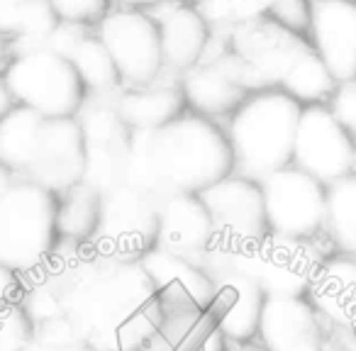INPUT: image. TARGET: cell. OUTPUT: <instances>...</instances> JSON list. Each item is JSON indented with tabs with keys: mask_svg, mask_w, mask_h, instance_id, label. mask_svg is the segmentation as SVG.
Masks as SVG:
<instances>
[{
	"mask_svg": "<svg viewBox=\"0 0 356 351\" xmlns=\"http://www.w3.org/2000/svg\"><path fill=\"white\" fill-rule=\"evenodd\" d=\"M325 234L337 256L356 259V173L327 186Z\"/></svg>",
	"mask_w": 356,
	"mask_h": 351,
	"instance_id": "cell-24",
	"label": "cell"
},
{
	"mask_svg": "<svg viewBox=\"0 0 356 351\" xmlns=\"http://www.w3.org/2000/svg\"><path fill=\"white\" fill-rule=\"evenodd\" d=\"M139 266L147 273L159 305H195L200 310H210L215 283L200 263L152 249L139 259Z\"/></svg>",
	"mask_w": 356,
	"mask_h": 351,
	"instance_id": "cell-17",
	"label": "cell"
},
{
	"mask_svg": "<svg viewBox=\"0 0 356 351\" xmlns=\"http://www.w3.org/2000/svg\"><path fill=\"white\" fill-rule=\"evenodd\" d=\"M268 234L291 244H307L325 229L327 188L291 166L261 181Z\"/></svg>",
	"mask_w": 356,
	"mask_h": 351,
	"instance_id": "cell-7",
	"label": "cell"
},
{
	"mask_svg": "<svg viewBox=\"0 0 356 351\" xmlns=\"http://www.w3.org/2000/svg\"><path fill=\"white\" fill-rule=\"evenodd\" d=\"M49 3L59 22H69V25L95 22L108 8V0H49Z\"/></svg>",
	"mask_w": 356,
	"mask_h": 351,
	"instance_id": "cell-28",
	"label": "cell"
},
{
	"mask_svg": "<svg viewBox=\"0 0 356 351\" xmlns=\"http://www.w3.org/2000/svg\"><path fill=\"white\" fill-rule=\"evenodd\" d=\"M198 3H203V0H198Z\"/></svg>",
	"mask_w": 356,
	"mask_h": 351,
	"instance_id": "cell-40",
	"label": "cell"
},
{
	"mask_svg": "<svg viewBox=\"0 0 356 351\" xmlns=\"http://www.w3.org/2000/svg\"><path fill=\"white\" fill-rule=\"evenodd\" d=\"M300 103L283 90H257L229 120L227 142L234 173L261 183L271 173L291 166Z\"/></svg>",
	"mask_w": 356,
	"mask_h": 351,
	"instance_id": "cell-3",
	"label": "cell"
},
{
	"mask_svg": "<svg viewBox=\"0 0 356 351\" xmlns=\"http://www.w3.org/2000/svg\"><path fill=\"white\" fill-rule=\"evenodd\" d=\"M35 336V322L20 300L0 307V351H25Z\"/></svg>",
	"mask_w": 356,
	"mask_h": 351,
	"instance_id": "cell-27",
	"label": "cell"
},
{
	"mask_svg": "<svg viewBox=\"0 0 356 351\" xmlns=\"http://www.w3.org/2000/svg\"><path fill=\"white\" fill-rule=\"evenodd\" d=\"M229 346H232V344H229V341L220 334L218 327H213V329H210L208 334H205L203 339L195 344L193 351H229Z\"/></svg>",
	"mask_w": 356,
	"mask_h": 351,
	"instance_id": "cell-33",
	"label": "cell"
},
{
	"mask_svg": "<svg viewBox=\"0 0 356 351\" xmlns=\"http://www.w3.org/2000/svg\"><path fill=\"white\" fill-rule=\"evenodd\" d=\"M257 341L266 351H327L330 325L305 295H266Z\"/></svg>",
	"mask_w": 356,
	"mask_h": 351,
	"instance_id": "cell-14",
	"label": "cell"
},
{
	"mask_svg": "<svg viewBox=\"0 0 356 351\" xmlns=\"http://www.w3.org/2000/svg\"><path fill=\"white\" fill-rule=\"evenodd\" d=\"M59 25L49 0H0V32L17 35V56L44 49V42Z\"/></svg>",
	"mask_w": 356,
	"mask_h": 351,
	"instance_id": "cell-23",
	"label": "cell"
},
{
	"mask_svg": "<svg viewBox=\"0 0 356 351\" xmlns=\"http://www.w3.org/2000/svg\"><path fill=\"white\" fill-rule=\"evenodd\" d=\"M291 163L327 188L356 173V142L330 108L307 105L298 120Z\"/></svg>",
	"mask_w": 356,
	"mask_h": 351,
	"instance_id": "cell-9",
	"label": "cell"
},
{
	"mask_svg": "<svg viewBox=\"0 0 356 351\" xmlns=\"http://www.w3.org/2000/svg\"><path fill=\"white\" fill-rule=\"evenodd\" d=\"M200 266L210 273L215 283V297L208 312L218 332L229 344L254 341L259 332L264 300H266L264 288L229 263H225L222 259H218L213 252L203 259Z\"/></svg>",
	"mask_w": 356,
	"mask_h": 351,
	"instance_id": "cell-13",
	"label": "cell"
},
{
	"mask_svg": "<svg viewBox=\"0 0 356 351\" xmlns=\"http://www.w3.org/2000/svg\"><path fill=\"white\" fill-rule=\"evenodd\" d=\"M213 220L218 244L222 247H252L268 239L266 208H264L261 183L237 173L218 181L198 193Z\"/></svg>",
	"mask_w": 356,
	"mask_h": 351,
	"instance_id": "cell-11",
	"label": "cell"
},
{
	"mask_svg": "<svg viewBox=\"0 0 356 351\" xmlns=\"http://www.w3.org/2000/svg\"><path fill=\"white\" fill-rule=\"evenodd\" d=\"M229 351H266V349L254 339V341H247V344H232L229 346Z\"/></svg>",
	"mask_w": 356,
	"mask_h": 351,
	"instance_id": "cell-37",
	"label": "cell"
},
{
	"mask_svg": "<svg viewBox=\"0 0 356 351\" xmlns=\"http://www.w3.org/2000/svg\"><path fill=\"white\" fill-rule=\"evenodd\" d=\"M69 61L76 69V74H79L81 83L93 90V93L103 95L118 88L120 74L115 69L113 56L108 54V49H105L98 37H83L74 49V54L69 56Z\"/></svg>",
	"mask_w": 356,
	"mask_h": 351,
	"instance_id": "cell-26",
	"label": "cell"
},
{
	"mask_svg": "<svg viewBox=\"0 0 356 351\" xmlns=\"http://www.w3.org/2000/svg\"><path fill=\"white\" fill-rule=\"evenodd\" d=\"M103 193L86 183L56 195V237L69 247H90L98 232Z\"/></svg>",
	"mask_w": 356,
	"mask_h": 351,
	"instance_id": "cell-22",
	"label": "cell"
},
{
	"mask_svg": "<svg viewBox=\"0 0 356 351\" xmlns=\"http://www.w3.org/2000/svg\"><path fill=\"white\" fill-rule=\"evenodd\" d=\"M0 161L20 183L61 195L83 181V129L76 117L15 105L0 120Z\"/></svg>",
	"mask_w": 356,
	"mask_h": 351,
	"instance_id": "cell-2",
	"label": "cell"
},
{
	"mask_svg": "<svg viewBox=\"0 0 356 351\" xmlns=\"http://www.w3.org/2000/svg\"><path fill=\"white\" fill-rule=\"evenodd\" d=\"M305 297L330 327L356 332V259L330 254L310 278Z\"/></svg>",
	"mask_w": 356,
	"mask_h": 351,
	"instance_id": "cell-18",
	"label": "cell"
},
{
	"mask_svg": "<svg viewBox=\"0 0 356 351\" xmlns=\"http://www.w3.org/2000/svg\"><path fill=\"white\" fill-rule=\"evenodd\" d=\"M15 108V100H13V95H10V90H8V85H6V81H0V120L6 117L10 110Z\"/></svg>",
	"mask_w": 356,
	"mask_h": 351,
	"instance_id": "cell-34",
	"label": "cell"
},
{
	"mask_svg": "<svg viewBox=\"0 0 356 351\" xmlns=\"http://www.w3.org/2000/svg\"><path fill=\"white\" fill-rule=\"evenodd\" d=\"M6 54H8V47H6V42L0 40V69H3V61H6Z\"/></svg>",
	"mask_w": 356,
	"mask_h": 351,
	"instance_id": "cell-38",
	"label": "cell"
},
{
	"mask_svg": "<svg viewBox=\"0 0 356 351\" xmlns=\"http://www.w3.org/2000/svg\"><path fill=\"white\" fill-rule=\"evenodd\" d=\"M213 254L249 276L266 295H305L310 278L327 256H317L307 244H291L281 239H264L252 247H222L215 244Z\"/></svg>",
	"mask_w": 356,
	"mask_h": 351,
	"instance_id": "cell-8",
	"label": "cell"
},
{
	"mask_svg": "<svg viewBox=\"0 0 356 351\" xmlns=\"http://www.w3.org/2000/svg\"><path fill=\"white\" fill-rule=\"evenodd\" d=\"M13 183H15V179H13V173L8 171L6 166H3V161H0V195L6 193V190L10 188Z\"/></svg>",
	"mask_w": 356,
	"mask_h": 351,
	"instance_id": "cell-35",
	"label": "cell"
},
{
	"mask_svg": "<svg viewBox=\"0 0 356 351\" xmlns=\"http://www.w3.org/2000/svg\"><path fill=\"white\" fill-rule=\"evenodd\" d=\"M103 351H120V349H103Z\"/></svg>",
	"mask_w": 356,
	"mask_h": 351,
	"instance_id": "cell-39",
	"label": "cell"
},
{
	"mask_svg": "<svg viewBox=\"0 0 356 351\" xmlns=\"http://www.w3.org/2000/svg\"><path fill=\"white\" fill-rule=\"evenodd\" d=\"M81 40H83V35H81V25L59 22V25H56V30L51 32L49 37H47L44 49H49V51H54V54L69 59V56L74 54L76 47H79Z\"/></svg>",
	"mask_w": 356,
	"mask_h": 351,
	"instance_id": "cell-31",
	"label": "cell"
},
{
	"mask_svg": "<svg viewBox=\"0 0 356 351\" xmlns=\"http://www.w3.org/2000/svg\"><path fill=\"white\" fill-rule=\"evenodd\" d=\"M20 295H22V278L17 273L0 266V307H6L8 302L20 300Z\"/></svg>",
	"mask_w": 356,
	"mask_h": 351,
	"instance_id": "cell-32",
	"label": "cell"
},
{
	"mask_svg": "<svg viewBox=\"0 0 356 351\" xmlns=\"http://www.w3.org/2000/svg\"><path fill=\"white\" fill-rule=\"evenodd\" d=\"M159 42H161L163 66L171 71H191L203 59L208 47L205 20L188 6H173L171 0L159 6Z\"/></svg>",
	"mask_w": 356,
	"mask_h": 351,
	"instance_id": "cell-19",
	"label": "cell"
},
{
	"mask_svg": "<svg viewBox=\"0 0 356 351\" xmlns=\"http://www.w3.org/2000/svg\"><path fill=\"white\" fill-rule=\"evenodd\" d=\"M181 93H184L186 103L195 110V115L208 120L220 117V115H232L252 95L218 61L186 71L184 81H181Z\"/></svg>",
	"mask_w": 356,
	"mask_h": 351,
	"instance_id": "cell-20",
	"label": "cell"
},
{
	"mask_svg": "<svg viewBox=\"0 0 356 351\" xmlns=\"http://www.w3.org/2000/svg\"><path fill=\"white\" fill-rule=\"evenodd\" d=\"M317 56L330 69L337 85L356 81V3L317 0L310 17Z\"/></svg>",
	"mask_w": 356,
	"mask_h": 351,
	"instance_id": "cell-16",
	"label": "cell"
},
{
	"mask_svg": "<svg viewBox=\"0 0 356 351\" xmlns=\"http://www.w3.org/2000/svg\"><path fill=\"white\" fill-rule=\"evenodd\" d=\"M281 83L283 93L291 95L296 103L307 105H322V100H330L337 90V81L317 54H302L293 59L281 74Z\"/></svg>",
	"mask_w": 356,
	"mask_h": 351,
	"instance_id": "cell-25",
	"label": "cell"
},
{
	"mask_svg": "<svg viewBox=\"0 0 356 351\" xmlns=\"http://www.w3.org/2000/svg\"><path fill=\"white\" fill-rule=\"evenodd\" d=\"M120 3L132 8H154V6H161V3H168V0H120Z\"/></svg>",
	"mask_w": 356,
	"mask_h": 351,
	"instance_id": "cell-36",
	"label": "cell"
},
{
	"mask_svg": "<svg viewBox=\"0 0 356 351\" xmlns=\"http://www.w3.org/2000/svg\"><path fill=\"white\" fill-rule=\"evenodd\" d=\"M229 173H234L232 149L213 120L181 115L154 132L132 129L124 183L144 193L198 195Z\"/></svg>",
	"mask_w": 356,
	"mask_h": 351,
	"instance_id": "cell-1",
	"label": "cell"
},
{
	"mask_svg": "<svg viewBox=\"0 0 356 351\" xmlns=\"http://www.w3.org/2000/svg\"><path fill=\"white\" fill-rule=\"evenodd\" d=\"M56 244V195L15 181L0 195V266L25 281L49 261Z\"/></svg>",
	"mask_w": 356,
	"mask_h": 351,
	"instance_id": "cell-4",
	"label": "cell"
},
{
	"mask_svg": "<svg viewBox=\"0 0 356 351\" xmlns=\"http://www.w3.org/2000/svg\"><path fill=\"white\" fill-rule=\"evenodd\" d=\"M79 124L83 129V181L98 193L124 186L129 161V144H132V129L118 117L113 110V100H95L83 103Z\"/></svg>",
	"mask_w": 356,
	"mask_h": 351,
	"instance_id": "cell-10",
	"label": "cell"
},
{
	"mask_svg": "<svg viewBox=\"0 0 356 351\" xmlns=\"http://www.w3.org/2000/svg\"><path fill=\"white\" fill-rule=\"evenodd\" d=\"M159 200L127 183L103 193L98 232L90 247L105 259L139 261L156 247Z\"/></svg>",
	"mask_w": 356,
	"mask_h": 351,
	"instance_id": "cell-6",
	"label": "cell"
},
{
	"mask_svg": "<svg viewBox=\"0 0 356 351\" xmlns=\"http://www.w3.org/2000/svg\"><path fill=\"white\" fill-rule=\"evenodd\" d=\"M332 113L339 120V124L346 129L351 139L356 142V81L354 83H341L337 85L334 95H332Z\"/></svg>",
	"mask_w": 356,
	"mask_h": 351,
	"instance_id": "cell-30",
	"label": "cell"
},
{
	"mask_svg": "<svg viewBox=\"0 0 356 351\" xmlns=\"http://www.w3.org/2000/svg\"><path fill=\"white\" fill-rule=\"evenodd\" d=\"M98 40L113 56L120 81L132 88L154 85L163 71L159 27L139 10H120L100 20Z\"/></svg>",
	"mask_w": 356,
	"mask_h": 351,
	"instance_id": "cell-12",
	"label": "cell"
},
{
	"mask_svg": "<svg viewBox=\"0 0 356 351\" xmlns=\"http://www.w3.org/2000/svg\"><path fill=\"white\" fill-rule=\"evenodd\" d=\"M186 98L181 88L161 85V88H134L113 98V110L129 129L139 132H154L163 124L173 122L184 115Z\"/></svg>",
	"mask_w": 356,
	"mask_h": 351,
	"instance_id": "cell-21",
	"label": "cell"
},
{
	"mask_svg": "<svg viewBox=\"0 0 356 351\" xmlns=\"http://www.w3.org/2000/svg\"><path fill=\"white\" fill-rule=\"evenodd\" d=\"M3 81L20 108L44 117H76L86 103V85L71 61L49 49L15 56Z\"/></svg>",
	"mask_w": 356,
	"mask_h": 351,
	"instance_id": "cell-5",
	"label": "cell"
},
{
	"mask_svg": "<svg viewBox=\"0 0 356 351\" xmlns=\"http://www.w3.org/2000/svg\"><path fill=\"white\" fill-rule=\"evenodd\" d=\"M271 17L291 32H305L310 27L312 6H307V0H271L268 6Z\"/></svg>",
	"mask_w": 356,
	"mask_h": 351,
	"instance_id": "cell-29",
	"label": "cell"
},
{
	"mask_svg": "<svg viewBox=\"0 0 356 351\" xmlns=\"http://www.w3.org/2000/svg\"><path fill=\"white\" fill-rule=\"evenodd\" d=\"M218 244L213 220L198 195L176 193L159 200L156 247L161 252L203 263Z\"/></svg>",
	"mask_w": 356,
	"mask_h": 351,
	"instance_id": "cell-15",
	"label": "cell"
}]
</instances>
